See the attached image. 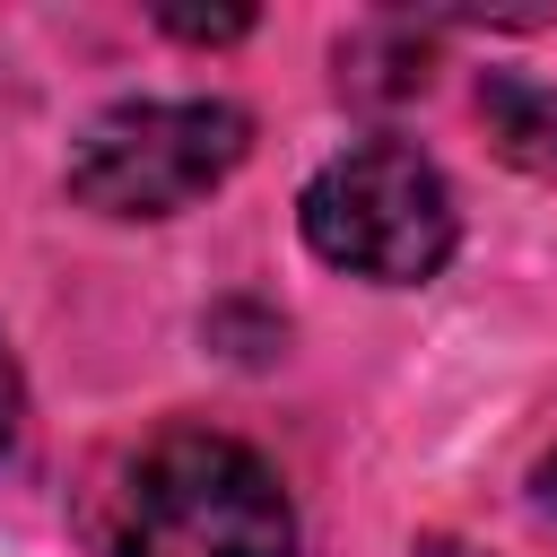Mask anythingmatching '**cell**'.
<instances>
[{
  "label": "cell",
  "instance_id": "1",
  "mask_svg": "<svg viewBox=\"0 0 557 557\" xmlns=\"http://www.w3.org/2000/svg\"><path fill=\"white\" fill-rule=\"evenodd\" d=\"M104 557H296V505L244 435L165 426L113 470Z\"/></svg>",
  "mask_w": 557,
  "mask_h": 557
},
{
  "label": "cell",
  "instance_id": "2",
  "mask_svg": "<svg viewBox=\"0 0 557 557\" xmlns=\"http://www.w3.org/2000/svg\"><path fill=\"white\" fill-rule=\"evenodd\" d=\"M296 226H305L313 261H331L366 287H426V278H444V261L461 244L453 183L400 139H357L331 165H313V183L296 191Z\"/></svg>",
  "mask_w": 557,
  "mask_h": 557
},
{
  "label": "cell",
  "instance_id": "3",
  "mask_svg": "<svg viewBox=\"0 0 557 557\" xmlns=\"http://www.w3.org/2000/svg\"><path fill=\"white\" fill-rule=\"evenodd\" d=\"M252 148V122L226 96H139L96 113L70 139V200L96 218H174L209 200Z\"/></svg>",
  "mask_w": 557,
  "mask_h": 557
},
{
  "label": "cell",
  "instance_id": "4",
  "mask_svg": "<svg viewBox=\"0 0 557 557\" xmlns=\"http://www.w3.org/2000/svg\"><path fill=\"white\" fill-rule=\"evenodd\" d=\"M479 122H487V148H496L513 174L557 183V78L487 70V78H479Z\"/></svg>",
  "mask_w": 557,
  "mask_h": 557
},
{
  "label": "cell",
  "instance_id": "5",
  "mask_svg": "<svg viewBox=\"0 0 557 557\" xmlns=\"http://www.w3.org/2000/svg\"><path fill=\"white\" fill-rule=\"evenodd\" d=\"M157 26H165V35H183V44H235V35H252V9H218V17H191V9H165Z\"/></svg>",
  "mask_w": 557,
  "mask_h": 557
},
{
  "label": "cell",
  "instance_id": "6",
  "mask_svg": "<svg viewBox=\"0 0 557 557\" xmlns=\"http://www.w3.org/2000/svg\"><path fill=\"white\" fill-rule=\"evenodd\" d=\"M17 426H26V374H17V357H9V331H0V461H9Z\"/></svg>",
  "mask_w": 557,
  "mask_h": 557
},
{
  "label": "cell",
  "instance_id": "7",
  "mask_svg": "<svg viewBox=\"0 0 557 557\" xmlns=\"http://www.w3.org/2000/svg\"><path fill=\"white\" fill-rule=\"evenodd\" d=\"M418 557H487V548H470V540H418Z\"/></svg>",
  "mask_w": 557,
  "mask_h": 557
},
{
  "label": "cell",
  "instance_id": "8",
  "mask_svg": "<svg viewBox=\"0 0 557 557\" xmlns=\"http://www.w3.org/2000/svg\"><path fill=\"white\" fill-rule=\"evenodd\" d=\"M540 505H548V513H557V453H548V461H540Z\"/></svg>",
  "mask_w": 557,
  "mask_h": 557
}]
</instances>
